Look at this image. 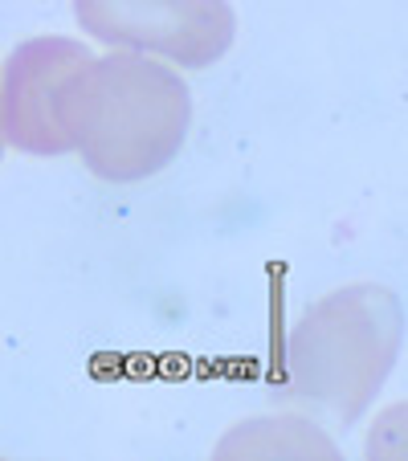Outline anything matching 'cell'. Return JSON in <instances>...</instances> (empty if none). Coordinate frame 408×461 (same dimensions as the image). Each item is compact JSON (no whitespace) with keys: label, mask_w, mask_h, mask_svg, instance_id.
Instances as JSON below:
<instances>
[{"label":"cell","mask_w":408,"mask_h":461,"mask_svg":"<svg viewBox=\"0 0 408 461\" xmlns=\"http://www.w3.org/2000/svg\"><path fill=\"white\" fill-rule=\"evenodd\" d=\"M192 127L188 82L168 61L111 50L90 53L61 95V131L90 176L135 184L180 156Z\"/></svg>","instance_id":"obj_1"},{"label":"cell","mask_w":408,"mask_h":461,"mask_svg":"<svg viewBox=\"0 0 408 461\" xmlns=\"http://www.w3.org/2000/svg\"><path fill=\"white\" fill-rule=\"evenodd\" d=\"M400 351V303L392 290L356 282L303 311L286 339L282 401L331 429H343L372 404Z\"/></svg>","instance_id":"obj_2"},{"label":"cell","mask_w":408,"mask_h":461,"mask_svg":"<svg viewBox=\"0 0 408 461\" xmlns=\"http://www.w3.org/2000/svg\"><path fill=\"white\" fill-rule=\"evenodd\" d=\"M74 17L90 41L172 70H209L237 37L229 0H74Z\"/></svg>","instance_id":"obj_3"},{"label":"cell","mask_w":408,"mask_h":461,"mask_svg":"<svg viewBox=\"0 0 408 461\" xmlns=\"http://www.w3.org/2000/svg\"><path fill=\"white\" fill-rule=\"evenodd\" d=\"M90 45L70 37H29L0 66V135L29 156L70 151L61 131V95Z\"/></svg>","instance_id":"obj_4"},{"label":"cell","mask_w":408,"mask_h":461,"mask_svg":"<svg viewBox=\"0 0 408 461\" xmlns=\"http://www.w3.org/2000/svg\"><path fill=\"white\" fill-rule=\"evenodd\" d=\"M217 457H339L335 441L303 417H258L229 429Z\"/></svg>","instance_id":"obj_5"},{"label":"cell","mask_w":408,"mask_h":461,"mask_svg":"<svg viewBox=\"0 0 408 461\" xmlns=\"http://www.w3.org/2000/svg\"><path fill=\"white\" fill-rule=\"evenodd\" d=\"M0 151H5V135H0Z\"/></svg>","instance_id":"obj_6"}]
</instances>
